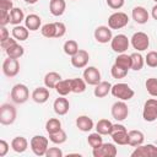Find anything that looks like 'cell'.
I'll use <instances>...</instances> for the list:
<instances>
[{
	"label": "cell",
	"instance_id": "1",
	"mask_svg": "<svg viewBox=\"0 0 157 157\" xmlns=\"http://www.w3.org/2000/svg\"><path fill=\"white\" fill-rule=\"evenodd\" d=\"M110 92L115 98H119L121 101L131 99L134 97V93H135L134 90L128 83H124V82H119V83H115L114 86H112Z\"/></svg>",
	"mask_w": 157,
	"mask_h": 157
},
{
	"label": "cell",
	"instance_id": "2",
	"mask_svg": "<svg viewBox=\"0 0 157 157\" xmlns=\"http://www.w3.org/2000/svg\"><path fill=\"white\" fill-rule=\"evenodd\" d=\"M16 108L10 103H5L0 107V123L2 125H11L16 120Z\"/></svg>",
	"mask_w": 157,
	"mask_h": 157
},
{
	"label": "cell",
	"instance_id": "3",
	"mask_svg": "<svg viewBox=\"0 0 157 157\" xmlns=\"http://www.w3.org/2000/svg\"><path fill=\"white\" fill-rule=\"evenodd\" d=\"M10 96H11V99H12L15 103L22 104V103L27 102L28 98H29L28 87H27L26 85H23V83H17V85H15V86L12 87Z\"/></svg>",
	"mask_w": 157,
	"mask_h": 157
},
{
	"label": "cell",
	"instance_id": "4",
	"mask_svg": "<svg viewBox=\"0 0 157 157\" xmlns=\"http://www.w3.org/2000/svg\"><path fill=\"white\" fill-rule=\"evenodd\" d=\"M48 142H49V140L47 137H44L42 135H36L29 141L31 150L37 156H45V152L48 150Z\"/></svg>",
	"mask_w": 157,
	"mask_h": 157
},
{
	"label": "cell",
	"instance_id": "5",
	"mask_svg": "<svg viewBox=\"0 0 157 157\" xmlns=\"http://www.w3.org/2000/svg\"><path fill=\"white\" fill-rule=\"evenodd\" d=\"M129 22V17L125 12H114L108 17V27L110 29H120L125 27Z\"/></svg>",
	"mask_w": 157,
	"mask_h": 157
},
{
	"label": "cell",
	"instance_id": "6",
	"mask_svg": "<svg viewBox=\"0 0 157 157\" xmlns=\"http://www.w3.org/2000/svg\"><path fill=\"white\" fill-rule=\"evenodd\" d=\"M110 136L113 139V141L118 145H128V130L124 125L121 124H113V128H112V132H110Z\"/></svg>",
	"mask_w": 157,
	"mask_h": 157
},
{
	"label": "cell",
	"instance_id": "7",
	"mask_svg": "<svg viewBox=\"0 0 157 157\" xmlns=\"http://www.w3.org/2000/svg\"><path fill=\"white\" fill-rule=\"evenodd\" d=\"M142 118L150 123L157 119V99L150 98L145 102L144 110H142Z\"/></svg>",
	"mask_w": 157,
	"mask_h": 157
},
{
	"label": "cell",
	"instance_id": "8",
	"mask_svg": "<svg viewBox=\"0 0 157 157\" xmlns=\"http://www.w3.org/2000/svg\"><path fill=\"white\" fill-rule=\"evenodd\" d=\"M131 45L134 47V49L139 52H144L150 45V38L144 32H136L131 37Z\"/></svg>",
	"mask_w": 157,
	"mask_h": 157
},
{
	"label": "cell",
	"instance_id": "9",
	"mask_svg": "<svg viewBox=\"0 0 157 157\" xmlns=\"http://www.w3.org/2000/svg\"><path fill=\"white\" fill-rule=\"evenodd\" d=\"M129 44H130V42H129V39H128V37L125 34H117L110 40L112 49L115 53H119V54L126 52L128 48H129Z\"/></svg>",
	"mask_w": 157,
	"mask_h": 157
},
{
	"label": "cell",
	"instance_id": "10",
	"mask_svg": "<svg viewBox=\"0 0 157 157\" xmlns=\"http://www.w3.org/2000/svg\"><path fill=\"white\" fill-rule=\"evenodd\" d=\"M20 71V63L17 59L7 58L2 63V72L7 77H15Z\"/></svg>",
	"mask_w": 157,
	"mask_h": 157
},
{
	"label": "cell",
	"instance_id": "11",
	"mask_svg": "<svg viewBox=\"0 0 157 157\" xmlns=\"http://www.w3.org/2000/svg\"><path fill=\"white\" fill-rule=\"evenodd\" d=\"M129 115V108L125 104V102L120 101V102H115L112 105V117L117 120V121H123L128 118Z\"/></svg>",
	"mask_w": 157,
	"mask_h": 157
},
{
	"label": "cell",
	"instance_id": "12",
	"mask_svg": "<svg viewBox=\"0 0 157 157\" xmlns=\"http://www.w3.org/2000/svg\"><path fill=\"white\" fill-rule=\"evenodd\" d=\"M92 153L94 157H115L118 153V150L113 144H109V142L104 144L103 142L99 147L93 148Z\"/></svg>",
	"mask_w": 157,
	"mask_h": 157
},
{
	"label": "cell",
	"instance_id": "13",
	"mask_svg": "<svg viewBox=\"0 0 157 157\" xmlns=\"http://www.w3.org/2000/svg\"><path fill=\"white\" fill-rule=\"evenodd\" d=\"M132 157H157V147L152 144L137 146L132 153Z\"/></svg>",
	"mask_w": 157,
	"mask_h": 157
},
{
	"label": "cell",
	"instance_id": "14",
	"mask_svg": "<svg viewBox=\"0 0 157 157\" xmlns=\"http://www.w3.org/2000/svg\"><path fill=\"white\" fill-rule=\"evenodd\" d=\"M83 80L86 81V83L96 86L97 83L101 82V72L97 67L94 66H88L83 71Z\"/></svg>",
	"mask_w": 157,
	"mask_h": 157
},
{
	"label": "cell",
	"instance_id": "15",
	"mask_svg": "<svg viewBox=\"0 0 157 157\" xmlns=\"http://www.w3.org/2000/svg\"><path fill=\"white\" fill-rule=\"evenodd\" d=\"M88 60H90V54H88V52H86L83 49H78V52L71 56V64L76 69L85 67L87 65Z\"/></svg>",
	"mask_w": 157,
	"mask_h": 157
},
{
	"label": "cell",
	"instance_id": "16",
	"mask_svg": "<svg viewBox=\"0 0 157 157\" xmlns=\"http://www.w3.org/2000/svg\"><path fill=\"white\" fill-rule=\"evenodd\" d=\"M112 29L108 26H98L94 29V39L98 43H108L112 40Z\"/></svg>",
	"mask_w": 157,
	"mask_h": 157
},
{
	"label": "cell",
	"instance_id": "17",
	"mask_svg": "<svg viewBox=\"0 0 157 157\" xmlns=\"http://www.w3.org/2000/svg\"><path fill=\"white\" fill-rule=\"evenodd\" d=\"M131 15H132V20H134L136 23H139V25L146 23V22L148 21V17H150L147 10H146L145 7H142V6H135V7L132 9Z\"/></svg>",
	"mask_w": 157,
	"mask_h": 157
},
{
	"label": "cell",
	"instance_id": "18",
	"mask_svg": "<svg viewBox=\"0 0 157 157\" xmlns=\"http://www.w3.org/2000/svg\"><path fill=\"white\" fill-rule=\"evenodd\" d=\"M53 108H54V112L58 115H65L70 109V103L66 98H64V96H61V97H59L54 101Z\"/></svg>",
	"mask_w": 157,
	"mask_h": 157
},
{
	"label": "cell",
	"instance_id": "19",
	"mask_svg": "<svg viewBox=\"0 0 157 157\" xmlns=\"http://www.w3.org/2000/svg\"><path fill=\"white\" fill-rule=\"evenodd\" d=\"M65 9H66L65 0H50L49 1V10L53 16H56V17L61 16L65 12Z\"/></svg>",
	"mask_w": 157,
	"mask_h": 157
},
{
	"label": "cell",
	"instance_id": "20",
	"mask_svg": "<svg viewBox=\"0 0 157 157\" xmlns=\"http://www.w3.org/2000/svg\"><path fill=\"white\" fill-rule=\"evenodd\" d=\"M32 99L36 103H45L49 99V90L48 87H37L33 92H32Z\"/></svg>",
	"mask_w": 157,
	"mask_h": 157
},
{
	"label": "cell",
	"instance_id": "21",
	"mask_svg": "<svg viewBox=\"0 0 157 157\" xmlns=\"http://www.w3.org/2000/svg\"><path fill=\"white\" fill-rule=\"evenodd\" d=\"M128 145L130 146H134V147H137L140 145H142L144 140H145V136H144V132L140 131V130H130L128 131Z\"/></svg>",
	"mask_w": 157,
	"mask_h": 157
},
{
	"label": "cell",
	"instance_id": "22",
	"mask_svg": "<svg viewBox=\"0 0 157 157\" xmlns=\"http://www.w3.org/2000/svg\"><path fill=\"white\" fill-rule=\"evenodd\" d=\"M11 147H12V150H13L15 152L22 153V152H25V151L27 150V147H28V141H27V139L23 137V136H16V137H13L12 141H11Z\"/></svg>",
	"mask_w": 157,
	"mask_h": 157
},
{
	"label": "cell",
	"instance_id": "23",
	"mask_svg": "<svg viewBox=\"0 0 157 157\" xmlns=\"http://www.w3.org/2000/svg\"><path fill=\"white\" fill-rule=\"evenodd\" d=\"M76 126L78 128V130L87 132L93 129V120L87 115H80L76 119Z\"/></svg>",
	"mask_w": 157,
	"mask_h": 157
},
{
	"label": "cell",
	"instance_id": "24",
	"mask_svg": "<svg viewBox=\"0 0 157 157\" xmlns=\"http://www.w3.org/2000/svg\"><path fill=\"white\" fill-rule=\"evenodd\" d=\"M40 23H42V20L38 15L36 13H29L28 16H26L25 18V26L29 29V31H37L39 29L40 27Z\"/></svg>",
	"mask_w": 157,
	"mask_h": 157
},
{
	"label": "cell",
	"instance_id": "25",
	"mask_svg": "<svg viewBox=\"0 0 157 157\" xmlns=\"http://www.w3.org/2000/svg\"><path fill=\"white\" fill-rule=\"evenodd\" d=\"M110 90H112L110 82H108V81H101L99 83L96 85L93 93H94V96L97 98H103V97H105L110 92Z\"/></svg>",
	"mask_w": 157,
	"mask_h": 157
},
{
	"label": "cell",
	"instance_id": "26",
	"mask_svg": "<svg viewBox=\"0 0 157 157\" xmlns=\"http://www.w3.org/2000/svg\"><path fill=\"white\" fill-rule=\"evenodd\" d=\"M112 128H113V124H112V121L108 120V119H101V120H98V123L96 124V130H97V132H99L101 135H110Z\"/></svg>",
	"mask_w": 157,
	"mask_h": 157
},
{
	"label": "cell",
	"instance_id": "27",
	"mask_svg": "<svg viewBox=\"0 0 157 157\" xmlns=\"http://www.w3.org/2000/svg\"><path fill=\"white\" fill-rule=\"evenodd\" d=\"M60 80H61L60 74H58V72H55V71H50V72H48V74L44 76V85H45V87H48V88H55L56 83H58Z\"/></svg>",
	"mask_w": 157,
	"mask_h": 157
},
{
	"label": "cell",
	"instance_id": "28",
	"mask_svg": "<svg viewBox=\"0 0 157 157\" xmlns=\"http://www.w3.org/2000/svg\"><path fill=\"white\" fill-rule=\"evenodd\" d=\"M117 66H119V67H121V69H124V70H126V71H129L130 69H131V56L130 55H128V54H124V53H121L120 55H118L117 56V59H115V63H114Z\"/></svg>",
	"mask_w": 157,
	"mask_h": 157
},
{
	"label": "cell",
	"instance_id": "29",
	"mask_svg": "<svg viewBox=\"0 0 157 157\" xmlns=\"http://www.w3.org/2000/svg\"><path fill=\"white\" fill-rule=\"evenodd\" d=\"M28 34H29V32H28V28L26 26L23 27V26L17 25L12 28V37L16 40H26L28 38Z\"/></svg>",
	"mask_w": 157,
	"mask_h": 157
},
{
	"label": "cell",
	"instance_id": "30",
	"mask_svg": "<svg viewBox=\"0 0 157 157\" xmlns=\"http://www.w3.org/2000/svg\"><path fill=\"white\" fill-rule=\"evenodd\" d=\"M22 21H25L23 11H22L20 7H13V9L10 11V23L17 26V25H20Z\"/></svg>",
	"mask_w": 157,
	"mask_h": 157
},
{
	"label": "cell",
	"instance_id": "31",
	"mask_svg": "<svg viewBox=\"0 0 157 157\" xmlns=\"http://www.w3.org/2000/svg\"><path fill=\"white\" fill-rule=\"evenodd\" d=\"M70 85H71V92H74V93H82V92H85L87 83H86V81L83 78L75 77V78L70 80Z\"/></svg>",
	"mask_w": 157,
	"mask_h": 157
},
{
	"label": "cell",
	"instance_id": "32",
	"mask_svg": "<svg viewBox=\"0 0 157 157\" xmlns=\"http://www.w3.org/2000/svg\"><path fill=\"white\" fill-rule=\"evenodd\" d=\"M55 91L58 92V94L60 96H67L71 92V85H70V80H60L56 86H55Z\"/></svg>",
	"mask_w": 157,
	"mask_h": 157
},
{
	"label": "cell",
	"instance_id": "33",
	"mask_svg": "<svg viewBox=\"0 0 157 157\" xmlns=\"http://www.w3.org/2000/svg\"><path fill=\"white\" fill-rule=\"evenodd\" d=\"M40 32L47 38H56V26H55V22L43 25L42 28H40Z\"/></svg>",
	"mask_w": 157,
	"mask_h": 157
},
{
	"label": "cell",
	"instance_id": "34",
	"mask_svg": "<svg viewBox=\"0 0 157 157\" xmlns=\"http://www.w3.org/2000/svg\"><path fill=\"white\" fill-rule=\"evenodd\" d=\"M5 52H6L7 56L13 58V59H18V58H21V56L23 55L25 49H23V47H22V45H20V44H17V43H16V44H13L12 47H10L9 49H6Z\"/></svg>",
	"mask_w": 157,
	"mask_h": 157
},
{
	"label": "cell",
	"instance_id": "35",
	"mask_svg": "<svg viewBox=\"0 0 157 157\" xmlns=\"http://www.w3.org/2000/svg\"><path fill=\"white\" fill-rule=\"evenodd\" d=\"M61 129V121L56 118H50L45 123V130L48 134H54Z\"/></svg>",
	"mask_w": 157,
	"mask_h": 157
},
{
	"label": "cell",
	"instance_id": "36",
	"mask_svg": "<svg viewBox=\"0 0 157 157\" xmlns=\"http://www.w3.org/2000/svg\"><path fill=\"white\" fill-rule=\"evenodd\" d=\"M130 56H131V69L135 70V71L141 70L144 64H145V60H144L142 55L140 53H132Z\"/></svg>",
	"mask_w": 157,
	"mask_h": 157
},
{
	"label": "cell",
	"instance_id": "37",
	"mask_svg": "<svg viewBox=\"0 0 157 157\" xmlns=\"http://www.w3.org/2000/svg\"><path fill=\"white\" fill-rule=\"evenodd\" d=\"M77 52H78V44H77L76 40L69 39V40H66V42L64 43V53H65V54L72 56V55H75Z\"/></svg>",
	"mask_w": 157,
	"mask_h": 157
},
{
	"label": "cell",
	"instance_id": "38",
	"mask_svg": "<svg viewBox=\"0 0 157 157\" xmlns=\"http://www.w3.org/2000/svg\"><path fill=\"white\" fill-rule=\"evenodd\" d=\"M66 139H67V135H66V132L63 129H60L59 131H56L54 134H49V140L53 144H56V145L64 144L66 141Z\"/></svg>",
	"mask_w": 157,
	"mask_h": 157
},
{
	"label": "cell",
	"instance_id": "39",
	"mask_svg": "<svg viewBox=\"0 0 157 157\" xmlns=\"http://www.w3.org/2000/svg\"><path fill=\"white\" fill-rule=\"evenodd\" d=\"M87 142H88V145H90L92 148H97V147H99V146L103 144L102 135H101L99 132L90 134L88 137H87Z\"/></svg>",
	"mask_w": 157,
	"mask_h": 157
},
{
	"label": "cell",
	"instance_id": "40",
	"mask_svg": "<svg viewBox=\"0 0 157 157\" xmlns=\"http://www.w3.org/2000/svg\"><path fill=\"white\" fill-rule=\"evenodd\" d=\"M145 86H146L147 92L152 97H157V78H155V77L147 78L146 82H145Z\"/></svg>",
	"mask_w": 157,
	"mask_h": 157
},
{
	"label": "cell",
	"instance_id": "41",
	"mask_svg": "<svg viewBox=\"0 0 157 157\" xmlns=\"http://www.w3.org/2000/svg\"><path fill=\"white\" fill-rule=\"evenodd\" d=\"M145 63L150 67H157V52H155V50L148 52L145 58Z\"/></svg>",
	"mask_w": 157,
	"mask_h": 157
},
{
	"label": "cell",
	"instance_id": "42",
	"mask_svg": "<svg viewBox=\"0 0 157 157\" xmlns=\"http://www.w3.org/2000/svg\"><path fill=\"white\" fill-rule=\"evenodd\" d=\"M110 72H112V76H113L114 78H123V77H125V76L128 75V71H126V70H124V69L117 66L115 64L112 66Z\"/></svg>",
	"mask_w": 157,
	"mask_h": 157
},
{
	"label": "cell",
	"instance_id": "43",
	"mask_svg": "<svg viewBox=\"0 0 157 157\" xmlns=\"http://www.w3.org/2000/svg\"><path fill=\"white\" fill-rule=\"evenodd\" d=\"M45 156L47 157H63V151L59 147H48Z\"/></svg>",
	"mask_w": 157,
	"mask_h": 157
},
{
	"label": "cell",
	"instance_id": "44",
	"mask_svg": "<svg viewBox=\"0 0 157 157\" xmlns=\"http://www.w3.org/2000/svg\"><path fill=\"white\" fill-rule=\"evenodd\" d=\"M124 2H125V0H107V5L113 10L121 9L124 6Z\"/></svg>",
	"mask_w": 157,
	"mask_h": 157
},
{
	"label": "cell",
	"instance_id": "45",
	"mask_svg": "<svg viewBox=\"0 0 157 157\" xmlns=\"http://www.w3.org/2000/svg\"><path fill=\"white\" fill-rule=\"evenodd\" d=\"M56 26V38H61L66 33V26L63 22H55Z\"/></svg>",
	"mask_w": 157,
	"mask_h": 157
},
{
	"label": "cell",
	"instance_id": "46",
	"mask_svg": "<svg viewBox=\"0 0 157 157\" xmlns=\"http://www.w3.org/2000/svg\"><path fill=\"white\" fill-rule=\"evenodd\" d=\"M13 9L12 0H0V11H11Z\"/></svg>",
	"mask_w": 157,
	"mask_h": 157
},
{
	"label": "cell",
	"instance_id": "47",
	"mask_svg": "<svg viewBox=\"0 0 157 157\" xmlns=\"http://www.w3.org/2000/svg\"><path fill=\"white\" fill-rule=\"evenodd\" d=\"M7 23H10V12L0 11V26H6Z\"/></svg>",
	"mask_w": 157,
	"mask_h": 157
},
{
	"label": "cell",
	"instance_id": "48",
	"mask_svg": "<svg viewBox=\"0 0 157 157\" xmlns=\"http://www.w3.org/2000/svg\"><path fill=\"white\" fill-rule=\"evenodd\" d=\"M0 44H1V48L6 50V49H9L10 47H12L13 44H16V39H15V38H10V37H9L6 40L0 42Z\"/></svg>",
	"mask_w": 157,
	"mask_h": 157
},
{
	"label": "cell",
	"instance_id": "49",
	"mask_svg": "<svg viewBox=\"0 0 157 157\" xmlns=\"http://www.w3.org/2000/svg\"><path fill=\"white\" fill-rule=\"evenodd\" d=\"M7 152H9V144L5 140H0V157L6 156Z\"/></svg>",
	"mask_w": 157,
	"mask_h": 157
},
{
	"label": "cell",
	"instance_id": "50",
	"mask_svg": "<svg viewBox=\"0 0 157 157\" xmlns=\"http://www.w3.org/2000/svg\"><path fill=\"white\" fill-rule=\"evenodd\" d=\"M9 37H10V33H9L7 28L5 26H1V28H0V42L6 40Z\"/></svg>",
	"mask_w": 157,
	"mask_h": 157
},
{
	"label": "cell",
	"instance_id": "51",
	"mask_svg": "<svg viewBox=\"0 0 157 157\" xmlns=\"http://www.w3.org/2000/svg\"><path fill=\"white\" fill-rule=\"evenodd\" d=\"M151 15H152V17L157 21V5H155L153 7H152V11H151Z\"/></svg>",
	"mask_w": 157,
	"mask_h": 157
},
{
	"label": "cell",
	"instance_id": "52",
	"mask_svg": "<svg viewBox=\"0 0 157 157\" xmlns=\"http://www.w3.org/2000/svg\"><path fill=\"white\" fill-rule=\"evenodd\" d=\"M25 1H26L27 4H31V5H33V4H36L38 0H25Z\"/></svg>",
	"mask_w": 157,
	"mask_h": 157
},
{
	"label": "cell",
	"instance_id": "53",
	"mask_svg": "<svg viewBox=\"0 0 157 157\" xmlns=\"http://www.w3.org/2000/svg\"><path fill=\"white\" fill-rule=\"evenodd\" d=\"M153 1H156V2H157V0H153Z\"/></svg>",
	"mask_w": 157,
	"mask_h": 157
}]
</instances>
